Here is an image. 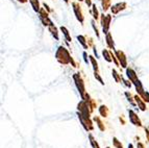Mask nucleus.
I'll use <instances>...</instances> for the list:
<instances>
[{
	"mask_svg": "<svg viewBox=\"0 0 149 148\" xmlns=\"http://www.w3.org/2000/svg\"><path fill=\"white\" fill-rule=\"evenodd\" d=\"M55 57L61 64L63 65H68L71 63V59L72 57H70V53L64 46H60L57 48V51L55 53Z\"/></svg>",
	"mask_w": 149,
	"mask_h": 148,
	"instance_id": "1",
	"label": "nucleus"
},
{
	"mask_svg": "<svg viewBox=\"0 0 149 148\" xmlns=\"http://www.w3.org/2000/svg\"><path fill=\"white\" fill-rule=\"evenodd\" d=\"M73 78H74L75 84H76V88L78 90V92L80 93V96L81 99L85 98V94H86V88H85V82L82 80V78L80 77V75L78 73H75L73 75Z\"/></svg>",
	"mask_w": 149,
	"mask_h": 148,
	"instance_id": "2",
	"label": "nucleus"
},
{
	"mask_svg": "<svg viewBox=\"0 0 149 148\" xmlns=\"http://www.w3.org/2000/svg\"><path fill=\"white\" fill-rule=\"evenodd\" d=\"M77 116H78V119H79V121L81 122L82 126H84V128H85L87 131H92V129L94 128V126H93V123L91 122L90 118H86V117H84L81 115V114L79 113V112H77Z\"/></svg>",
	"mask_w": 149,
	"mask_h": 148,
	"instance_id": "3",
	"label": "nucleus"
},
{
	"mask_svg": "<svg viewBox=\"0 0 149 148\" xmlns=\"http://www.w3.org/2000/svg\"><path fill=\"white\" fill-rule=\"evenodd\" d=\"M112 20V16L111 15H101V24H102V30L104 34H107L109 29V23Z\"/></svg>",
	"mask_w": 149,
	"mask_h": 148,
	"instance_id": "4",
	"label": "nucleus"
},
{
	"mask_svg": "<svg viewBox=\"0 0 149 148\" xmlns=\"http://www.w3.org/2000/svg\"><path fill=\"white\" fill-rule=\"evenodd\" d=\"M39 13H40L41 21H42L43 24H44L45 26H51V25H53V22L48 18V13H45L44 8H41Z\"/></svg>",
	"mask_w": 149,
	"mask_h": 148,
	"instance_id": "5",
	"label": "nucleus"
},
{
	"mask_svg": "<svg viewBox=\"0 0 149 148\" xmlns=\"http://www.w3.org/2000/svg\"><path fill=\"white\" fill-rule=\"evenodd\" d=\"M115 53H116V57H117L118 61H119V63H120V65H121L122 68H126L127 67V59H126V57H125V54H124V52L120 51V50H116Z\"/></svg>",
	"mask_w": 149,
	"mask_h": 148,
	"instance_id": "6",
	"label": "nucleus"
},
{
	"mask_svg": "<svg viewBox=\"0 0 149 148\" xmlns=\"http://www.w3.org/2000/svg\"><path fill=\"white\" fill-rule=\"evenodd\" d=\"M72 5H73V10H74L75 16H76L77 20H78L80 23H82L84 22V14H82L80 6L78 5V3H76V2H73Z\"/></svg>",
	"mask_w": 149,
	"mask_h": 148,
	"instance_id": "7",
	"label": "nucleus"
},
{
	"mask_svg": "<svg viewBox=\"0 0 149 148\" xmlns=\"http://www.w3.org/2000/svg\"><path fill=\"white\" fill-rule=\"evenodd\" d=\"M128 114H129V121L132 122L134 125H138V126H142V123H141V120L139 119L138 115L134 113L132 110H129L128 111Z\"/></svg>",
	"mask_w": 149,
	"mask_h": 148,
	"instance_id": "8",
	"label": "nucleus"
},
{
	"mask_svg": "<svg viewBox=\"0 0 149 148\" xmlns=\"http://www.w3.org/2000/svg\"><path fill=\"white\" fill-rule=\"evenodd\" d=\"M125 8H126V3L122 2V3H117V4L113 5L111 10H112V13L114 15H116V14H118V13L121 12V10H125Z\"/></svg>",
	"mask_w": 149,
	"mask_h": 148,
	"instance_id": "9",
	"label": "nucleus"
},
{
	"mask_svg": "<svg viewBox=\"0 0 149 148\" xmlns=\"http://www.w3.org/2000/svg\"><path fill=\"white\" fill-rule=\"evenodd\" d=\"M126 76L128 77L129 82H132V84L138 80L137 74H136V72H134L132 68H126Z\"/></svg>",
	"mask_w": 149,
	"mask_h": 148,
	"instance_id": "10",
	"label": "nucleus"
},
{
	"mask_svg": "<svg viewBox=\"0 0 149 148\" xmlns=\"http://www.w3.org/2000/svg\"><path fill=\"white\" fill-rule=\"evenodd\" d=\"M134 99H136V102L138 103V105H139V108H140V110L141 111H146V104L144 103V100L141 98V97H139L138 95H136L134 96Z\"/></svg>",
	"mask_w": 149,
	"mask_h": 148,
	"instance_id": "11",
	"label": "nucleus"
},
{
	"mask_svg": "<svg viewBox=\"0 0 149 148\" xmlns=\"http://www.w3.org/2000/svg\"><path fill=\"white\" fill-rule=\"evenodd\" d=\"M134 87H136V90H137V92H138V94H139L140 96H141L142 94L144 93V89H143V86H142V82H140L139 79H138L137 82H134Z\"/></svg>",
	"mask_w": 149,
	"mask_h": 148,
	"instance_id": "12",
	"label": "nucleus"
},
{
	"mask_svg": "<svg viewBox=\"0 0 149 148\" xmlns=\"http://www.w3.org/2000/svg\"><path fill=\"white\" fill-rule=\"evenodd\" d=\"M60 29H61V31H62L63 34H64L65 38H66V40H67V42H71V41H72V38H71V36H70L69 30H68L67 28L65 27V26H62V27H61Z\"/></svg>",
	"mask_w": 149,
	"mask_h": 148,
	"instance_id": "13",
	"label": "nucleus"
},
{
	"mask_svg": "<svg viewBox=\"0 0 149 148\" xmlns=\"http://www.w3.org/2000/svg\"><path fill=\"white\" fill-rule=\"evenodd\" d=\"M102 54H103V57H104L105 61L109 63L113 62V57H112V54H111V52H109L107 49H103V51H102Z\"/></svg>",
	"mask_w": 149,
	"mask_h": 148,
	"instance_id": "14",
	"label": "nucleus"
},
{
	"mask_svg": "<svg viewBox=\"0 0 149 148\" xmlns=\"http://www.w3.org/2000/svg\"><path fill=\"white\" fill-rule=\"evenodd\" d=\"M107 46H109V48L114 49V41H113L112 35H111L109 32H107Z\"/></svg>",
	"mask_w": 149,
	"mask_h": 148,
	"instance_id": "15",
	"label": "nucleus"
},
{
	"mask_svg": "<svg viewBox=\"0 0 149 148\" xmlns=\"http://www.w3.org/2000/svg\"><path fill=\"white\" fill-rule=\"evenodd\" d=\"M49 30H50V32H51V35H52L55 39H56V40L60 39V38H58V32H57V29H56V27L54 26V24L51 25V26H49Z\"/></svg>",
	"mask_w": 149,
	"mask_h": 148,
	"instance_id": "16",
	"label": "nucleus"
},
{
	"mask_svg": "<svg viewBox=\"0 0 149 148\" xmlns=\"http://www.w3.org/2000/svg\"><path fill=\"white\" fill-rule=\"evenodd\" d=\"M99 113L102 117H107V115H109V109L105 105H101L99 108Z\"/></svg>",
	"mask_w": 149,
	"mask_h": 148,
	"instance_id": "17",
	"label": "nucleus"
},
{
	"mask_svg": "<svg viewBox=\"0 0 149 148\" xmlns=\"http://www.w3.org/2000/svg\"><path fill=\"white\" fill-rule=\"evenodd\" d=\"M77 40H78V42H79L80 44L84 46V48H85V49H88V48H89L88 44L86 43V38L84 37V36H77Z\"/></svg>",
	"mask_w": 149,
	"mask_h": 148,
	"instance_id": "18",
	"label": "nucleus"
},
{
	"mask_svg": "<svg viewBox=\"0 0 149 148\" xmlns=\"http://www.w3.org/2000/svg\"><path fill=\"white\" fill-rule=\"evenodd\" d=\"M94 121L97 123V125H98V127H99L100 131H104L105 127H104V125H103V123H102V121L100 120L99 117H94Z\"/></svg>",
	"mask_w": 149,
	"mask_h": 148,
	"instance_id": "19",
	"label": "nucleus"
},
{
	"mask_svg": "<svg viewBox=\"0 0 149 148\" xmlns=\"http://www.w3.org/2000/svg\"><path fill=\"white\" fill-rule=\"evenodd\" d=\"M30 3H31L32 8L35 12H40V4H39V1L38 0H29Z\"/></svg>",
	"mask_w": 149,
	"mask_h": 148,
	"instance_id": "20",
	"label": "nucleus"
},
{
	"mask_svg": "<svg viewBox=\"0 0 149 148\" xmlns=\"http://www.w3.org/2000/svg\"><path fill=\"white\" fill-rule=\"evenodd\" d=\"M90 61L92 63V66H93V69H94V72H98V64H97L96 59L93 55H90Z\"/></svg>",
	"mask_w": 149,
	"mask_h": 148,
	"instance_id": "21",
	"label": "nucleus"
},
{
	"mask_svg": "<svg viewBox=\"0 0 149 148\" xmlns=\"http://www.w3.org/2000/svg\"><path fill=\"white\" fill-rule=\"evenodd\" d=\"M93 8H92V15H93V18H94L95 20H98V18H99V14H98V10H97V8H96V5L95 4H93L92 5Z\"/></svg>",
	"mask_w": 149,
	"mask_h": 148,
	"instance_id": "22",
	"label": "nucleus"
},
{
	"mask_svg": "<svg viewBox=\"0 0 149 148\" xmlns=\"http://www.w3.org/2000/svg\"><path fill=\"white\" fill-rule=\"evenodd\" d=\"M109 5H111V0H102V8L104 12H107L109 8Z\"/></svg>",
	"mask_w": 149,
	"mask_h": 148,
	"instance_id": "23",
	"label": "nucleus"
},
{
	"mask_svg": "<svg viewBox=\"0 0 149 148\" xmlns=\"http://www.w3.org/2000/svg\"><path fill=\"white\" fill-rule=\"evenodd\" d=\"M89 138H90V141H91V144H92L93 148H100V147H99V145H98V143H97L96 141H95V139L93 138L92 135H90Z\"/></svg>",
	"mask_w": 149,
	"mask_h": 148,
	"instance_id": "24",
	"label": "nucleus"
},
{
	"mask_svg": "<svg viewBox=\"0 0 149 148\" xmlns=\"http://www.w3.org/2000/svg\"><path fill=\"white\" fill-rule=\"evenodd\" d=\"M113 76L115 77V79H116V82H121L122 80V76H119V74L117 73V71H116V70H113Z\"/></svg>",
	"mask_w": 149,
	"mask_h": 148,
	"instance_id": "25",
	"label": "nucleus"
},
{
	"mask_svg": "<svg viewBox=\"0 0 149 148\" xmlns=\"http://www.w3.org/2000/svg\"><path fill=\"white\" fill-rule=\"evenodd\" d=\"M113 143H114V146L117 148H123V146H122V144L119 142V140H118L117 138H114L113 139Z\"/></svg>",
	"mask_w": 149,
	"mask_h": 148,
	"instance_id": "26",
	"label": "nucleus"
},
{
	"mask_svg": "<svg viewBox=\"0 0 149 148\" xmlns=\"http://www.w3.org/2000/svg\"><path fill=\"white\" fill-rule=\"evenodd\" d=\"M141 98L143 99L145 102H149V93H148V92L145 91L144 93L141 95Z\"/></svg>",
	"mask_w": 149,
	"mask_h": 148,
	"instance_id": "27",
	"label": "nucleus"
},
{
	"mask_svg": "<svg viewBox=\"0 0 149 148\" xmlns=\"http://www.w3.org/2000/svg\"><path fill=\"white\" fill-rule=\"evenodd\" d=\"M94 76H95V78H96L97 80H98V82H100V84H104V82H103L102 78L99 76V73H98V72H94Z\"/></svg>",
	"mask_w": 149,
	"mask_h": 148,
	"instance_id": "28",
	"label": "nucleus"
},
{
	"mask_svg": "<svg viewBox=\"0 0 149 148\" xmlns=\"http://www.w3.org/2000/svg\"><path fill=\"white\" fill-rule=\"evenodd\" d=\"M125 95H126V97L128 98V101H130V103L132 104V105H134V100H132V95H130V93H128V92H125Z\"/></svg>",
	"mask_w": 149,
	"mask_h": 148,
	"instance_id": "29",
	"label": "nucleus"
},
{
	"mask_svg": "<svg viewBox=\"0 0 149 148\" xmlns=\"http://www.w3.org/2000/svg\"><path fill=\"white\" fill-rule=\"evenodd\" d=\"M84 61H85L86 64H89V59H88V54H87V52H84Z\"/></svg>",
	"mask_w": 149,
	"mask_h": 148,
	"instance_id": "30",
	"label": "nucleus"
},
{
	"mask_svg": "<svg viewBox=\"0 0 149 148\" xmlns=\"http://www.w3.org/2000/svg\"><path fill=\"white\" fill-rule=\"evenodd\" d=\"M122 82H124V84L127 87V88H130V87H132V84H130V82H129L128 80H125V79H123V78H122Z\"/></svg>",
	"mask_w": 149,
	"mask_h": 148,
	"instance_id": "31",
	"label": "nucleus"
},
{
	"mask_svg": "<svg viewBox=\"0 0 149 148\" xmlns=\"http://www.w3.org/2000/svg\"><path fill=\"white\" fill-rule=\"evenodd\" d=\"M92 26H93V28H94L95 31H96L97 37H99V34H98V29H97V27H95V22H94V21H92Z\"/></svg>",
	"mask_w": 149,
	"mask_h": 148,
	"instance_id": "32",
	"label": "nucleus"
},
{
	"mask_svg": "<svg viewBox=\"0 0 149 148\" xmlns=\"http://www.w3.org/2000/svg\"><path fill=\"white\" fill-rule=\"evenodd\" d=\"M145 131H146V136H147V139L149 141V129L148 128H145Z\"/></svg>",
	"mask_w": 149,
	"mask_h": 148,
	"instance_id": "33",
	"label": "nucleus"
},
{
	"mask_svg": "<svg viewBox=\"0 0 149 148\" xmlns=\"http://www.w3.org/2000/svg\"><path fill=\"white\" fill-rule=\"evenodd\" d=\"M43 5H44V6H45V8H46V10H48V12H50V8H48V5H47V4H46V3H43Z\"/></svg>",
	"mask_w": 149,
	"mask_h": 148,
	"instance_id": "34",
	"label": "nucleus"
},
{
	"mask_svg": "<svg viewBox=\"0 0 149 148\" xmlns=\"http://www.w3.org/2000/svg\"><path fill=\"white\" fill-rule=\"evenodd\" d=\"M138 148H144V145L142 143H138Z\"/></svg>",
	"mask_w": 149,
	"mask_h": 148,
	"instance_id": "35",
	"label": "nucleus"
},
{
	"mask_svg": "<svg viewBox=\"0 0 149 148\" xmlns=\"http://www.w3.org/2000/svg\"><path fill=\"white\" fill-rule=\"evenodd\" d=\"M86 3L90 6V5H91V0H86Z\"/></svg>",
	"mask_w": 149,
	"mask_h": 148,
	"instance_id": "36",
	"label": "nucleus"
},
{
	"mask_svg": "<svg viewBox=\"0 0 149 148\" xmlns=\"http://www.w3.org/2000/svg\"><path fill=\"white\" fill-rule=\"evenodd\" d=\"M18 1H20V2L24 3V2H26V1H27V0H18Z\"/></svg>",
	"mask_w": 149,
	"mask_h": 148,
	"instance_id": "37",
	"label": "nucleus"
},
{
	"mask_svg": "<svg viewBox=\"0 0 149 148\" xmlns=\"http://www.w3.org/2000/svg\"><path fill=\"white\" fill-rule=\"evenodd\" d=\"M128 148H134V145H132V144H129V145H128Z\"/></svg>",
	"mask_w": 149,
	"mask_h": 148,
	"instance_id": "38",
	"label": "nucleus"
},
{
	"mask_svg": "<svg viewBox=\"0 0 149 148\" xmlns=\"http://www.w3.org/2000/svg\"><path fill=\"white\" fill-rule=\"evenodd\" d=\"M65 1H66V2H68V0H65Z\"/></svg>",
	"mask_w": 149,
	"mask_h": 148,
	"instance_id": "39",
	"label": "nucleus"
},
{
	"mask_svg": "<svg viewBox=\"0 0 149 148\" xmlns=\"http://www.w3.org/2000/svg\"><path fill=\"white\" fill-rule=\"evenodd\" d=\"M79 1H82V0H79Z\"/></svg>",
	"mask_w": 149,
	"mask_h": 148,
	"instance_id": "40",
	"label": "nucleus"
},
{
	"mask_svg": "<svg viewBox=\"0 0 149 148\" xmlns=\"http://www.w3.org/2000/svg\"><path fill=\"white\" fill-rule=\"evenodd\" d=\"M107 148H109V147H107Z\"/></svg>",
	"mask_w": 149,
	"mask_h": 148,
	"instance_id": "41",
	"label": "nucleus"
}]
</instances>
